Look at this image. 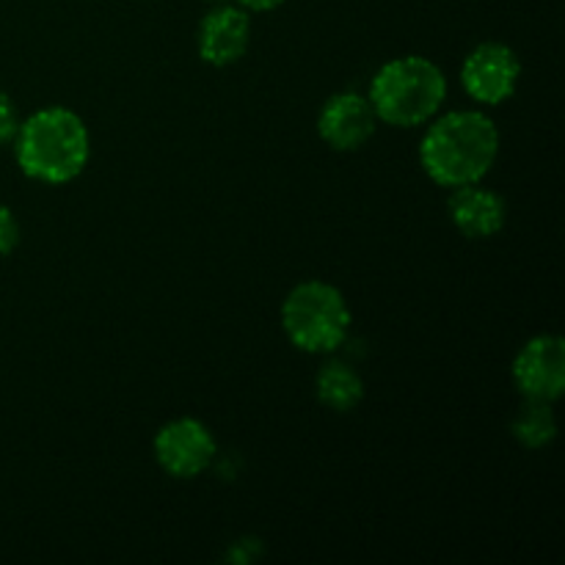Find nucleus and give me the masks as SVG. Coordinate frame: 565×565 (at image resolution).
Masks as SVG:
<instances>
[{"mask_svg":"<svg viewBox=\"0 0 565 565\" xmlns=\"http://www.w3.org/2000/svg\"><path fill=\"white\" fill-rule=\"evenodd\" d=\"M513 381L527 401H557L565 390V345L561 337H533L513 362Z\"/></svg>","mask_w":565,"mask_h":565,"instance_id":"obj_7","label":"nucleus"},{"mask_svg":"<svg viewBox=\"0 0 565 565\" xmlns=\"http://www.w3.org/2000/svg\"><path fill=\"white\" fill-rule=\"evenodd\" d=\"M215 452H218V445L207 425L191 417H180L163 425L154 436V458L171 478H199L213 467Z\"/></svg>","mask_w":565,"mask_h":565,"instance_id":"obj_5","label":"nucleus"},{"mask_svg":"<svg viewBox=\"0 0 565 565\" xmlns=\"http://www.w3.org/2000/svg\"><path fill=\"white\" fill-rule=\"evenodd\" d=\"M281 326L298 351L331 353L345 342L351 309L334 285L303 281L281 303Z\"/></svg>","mask_w":565,"mask_h":565,"instance_id":"obj_4","label":"nucleus"},{"mask_svg":"<svg viewBox=\"0 0 565 565\" xmlns=\"http://www.w3.org/2000/svg\"><path fill=\"white\" fill-rule=\"evenodd\" d=\"M252 42V17L243 6L221 3L199 25V55L213 66H232L246 55Z\"/></svg>","mask_w":565,"mask_h":565,"instance_id":"obj_9","label":"nucleus"},{"mask_svg":"<svg viewBox=\"0 0 565 565\" xmlns=\"http://www.w3.org/2000/svg\"><path fill=\"white\" fill-rule=\"evenodd\" d=\"M14 152L17 163L31 180L64 185L86 169L92 138L75 110L44 108L20 121Z\"/></svg>","mask_w":565,"mask_h":565,"instance_id":"obj_2","label":"nucleus"},{"mask_svg":"<svg viewBox=\"0 0 565 565\" xmlns=\"http://www.w3.org/2000/svg\"><path fill=\"white\" fill-rule=\"evenodd\" d=\"M447 213L456 230L467 237H491L505 226V202L500 193L472 185L456 188V193L447 202Z\"/></svg>","mask_w":565,"mask_h":565,"instance_id":"obj_10","label":"nucleus"},{"mask_svg":"<svg viewBox=\"0 0 565 565\" xmlns=\"http://www.w3.org/2000/svg\"><path fill=\"white\" fill-rule=\"evenodd\" d=\"M281 3H285V0H241V6L246 11H270Z\"/></svg>","mask_w":565,"mask_h":565,"instance_id":"obj_15","label":"nucleus"},{"mask_svg":"<svg viewBox=\"0 0 565 565\" xmlns=\"http://www.w3.org/2000/svg\"><path fill=\"white\" fill-rule=\"evenodd\" d=\"M20 243V224H17L14 213L0 204V257L11 254Z\"/></svg>","mask_w":565,"mask_h":565,"instance_id":"obj_13","label":"nucleus"},{"mask_svg":"<svg viewBox=\"0 0 565 565\" xmlns=\"http://www.w3.org/2000/svg\"><path fill=\"white\" fill-rule=\"evenodd\" d=\"M17 130H20V116H17L14 103L9 94L0 92V143L14 141Z\"/></svg>","mask_w":565,"mask_h":565,"instance_id":"obj_14","label":"nucleus"},{"mask_svg":"<svg viewBox=\"0 0 565 565\" xmlns=\"http://www.w3.org/2000/svg\"><path fill=\"white\" fill-rule=\"evenodd\" d=\"M207 3H213V6H221V3H226V0H207Z\"/></svg>","mask_w":565,"mask_h":565,"instance_id":"obj_16","label":"nucleus"},{"mask_svg":"<svg viewBox=\"0 0 565 565\" xmlns=\"http://www.w3.org/2000/svg\"><path fill=\"white\" fill-rule=\"evenodd\" d=\"M315 392L323 406L331 412H353L364 397V381L351 364L345 362H329L320 367L318 379H315Z\"/></svg>","mask_w":565,"mask_h":565,"instance_id":"obj_11","label":"nucleus"},{"mask_svg":"<svg viewBox=\"0 0 565 565\" xmlns=\"http://www.w3.org/2000/svg\"><path fill=\"white\" fill-rule=\"evenodd\" d=\"M511 430L524 447L539 450V447H546L557 436V419L546 401H527V406L513 419Z\"/></svg>","mask_w":565,"mask_h":565,"instance_id":"obj_12","label":"nucleus"},{"mask_svg":"<svg viewBox=\"0 0 565 565\" xmlns=\"http://www.w3.org/2000/svg\"><path fill=\"white\" fill-rule=\"evenodd\" d=\"M445 97V72L423 55H403L375 72L367 99L379 121L395 127H417L434 119Z\"/></svg>","mask_w":565,"mask_h":565,"instance_id":"obj_3","label":"nucleus"},{"mask_svg":"<svg viewBox=\"0 0 565 565\" xmlns=\"http://www.w3.org/2000/svg\"><path fill=\"white\" fill-rule=\"evenodd\" d=\"M522 64L508 44L483 42L463 58L461 83L472 99L483 105H500L516 92Z\"/></svg>","mask_w":565,"mask_h":565,"instance_id":"obj_6","label":"nucleus"},{"mask_svg":"<svg viewBox=\"0 0 565 565\" xmlns=\"http://www.w3.org/2000/svg\"><path fill=\"white\" fill-rule=\"evenodd\" d=\"M500 154V130L480 110H452L425 132L419 163L425 174L445 188L480 182Z\"/></svg>","mask_w":565,"mask_h":565,"instance_id":"obj_1","label":"nucleus"},{"mask_svg":"<svg viewBox=\"0 0 565 565\" xmlns=\"http://www.w3.org/2000/svg\"><path fill=\"white\" fill-rule=\"evenodd\" d=\"M379 127L373 105L356 92H340L323 105L318 116V132L337 152H353L373 138Z\"/></svg>","mask_w":565,"mask_h":565,"instance_id":"obj_8","label":"nucleus"}]
</instances>
